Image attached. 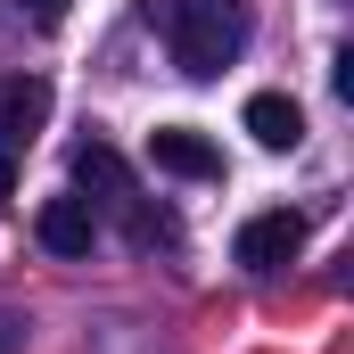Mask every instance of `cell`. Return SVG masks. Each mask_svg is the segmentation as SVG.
Segmentation results:
<instances>
[{
  "mask_svg": "<svg viewBox=\"0 0 354 354\" xmlns=\"http://www.w3.org/2000/svg\"><path fill=\"white\" fill-rule=\"evenodd\" d=\"M140 17L174 41V66L189 83H214L239 50H248V17L231 0H140Z\"/></svg>",
  "mask_w": 354,
  "mask_h": 354,
  "instance_id": "cell-1",
  "label": "cell"
},
{
  "mask_svg": "<svg viewBox=\"0 0 354 354\" xmlns=\"http://www.w3.org/2000/svg\"><path fill=\"white\" fill-rule=\"evenodd\" d=\"M231 256L248 272H280L305 256V214H288V206H272V214H248L239 223V239H231Z\"/></svg>",
  "mask_w": 354,
  "mask_h": 354,
  "instance_id": "cell-2",
  "label": "cell"
},
{
  "mask_svg": "<svg viewBox=\"0 0 354 354\" xmlns=\"http://www.w3.org/2000/svg\"><path fill=\"white\" fill-rule=\"evenodd\" d=\"M66 174H75V189H83V206H115V214H124V206L140 198V189H132V165H124L107 140H83Z\"/></svg>",
  "mask_w": 354,
  "mask_h": 354,
  "instance_id": "cell-3",
  "label": "cell"
},
{
  "mask_svg": "<svg viewBox=\"0 0 354 354\" xmlns=\"http://www.w3.org/2000/svg\"><path fill=\"white\" fill-rule=\"evenodd\" d=\"M149 157H157V174H181V181H214L223 174V149L206 132H189V124H157L149 132Z\"/></svg>",
  "mask_w": 354,
  "mask_h": 354,
  "instance_id": "cell-4",
  "label": "cell"
},
{
  "mask_svg": "<svg viewBox=\"0 0 354 354\" xmlns=\"http://www.w3.org/2000/svg\"><path fill=\"white\" fill-rule=\"evenodd\" d=\"M33 239H41L50 256H91V239H99V214H91L83 198H41V214H33Z\"/></svg>",
  "mask_w": 354,
  "mask_h": 354,
  "instance_id": "cell-5",
  "label": "cell"
},
{
  "mask_svg": "<svg viewBox=\"0 0 354 354\" xmlns=\"http://www.w3.org/2000/svg\"><path fill=\"white\" fill-rule=\"evenodd\" d=\"M41 124H50V83H41V75L0 83V149H25Z\"/></svg>",
  "mask_w": 354,
  "mask_h": 354,
  "instance_id": "cell-6",
  "label": "cell"
},
{
  "mask_svg": "<svg viewBox=\"0 0 354 354\" xmlns=\"http://www.w3.org/2000/svg\"><path fill=\"white\" fill-rule=\"evenodd\" d=\"M248 132H256V149L280 157V149L305 140V107H297L288 91H256V99H248Z\"/></svg>",
  "mask_w": 354,
  "mask_h": 354,
  "instance_id": "cell-7",
  "label": "cell"
},
{
  "mask_svg": "<svg viewBox=\"0 0 354 354\" xmlns=\"http://www.w3.org/2000/svg\"><path fill=\"white\" fill-rule=\"evenodd\" d=\"M66 8L75 0H17V17H33V25H66Z\"/></svg>",
  "mask_w": 354,
  "mask_h": 354,
  "instance_id": "cell-8",
  "label": "cell"
},
{
  "mask_svg": "<svg viewBox=\"0 0 354 354\" xmlns=\"http://www.w3.org/2000/svg\"><path fill=\"white\" fill-rule=\"evenodd\" d=\"M0 354H25V313H0Z\"/></svg>",
  "mask_w": 354,
  "mask_h": 354,
  "instance_id": "cell-9",
  "label": "cell"
}]
</instances>
